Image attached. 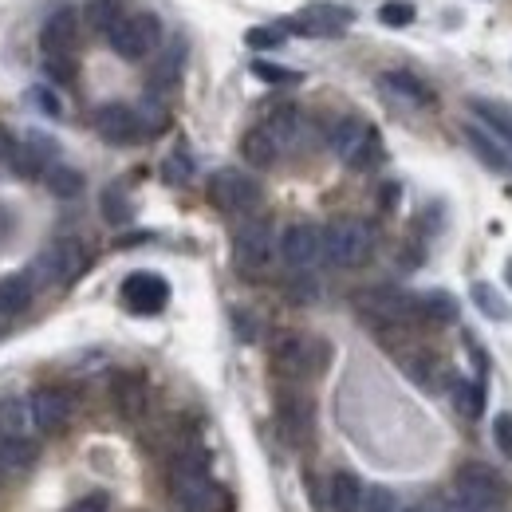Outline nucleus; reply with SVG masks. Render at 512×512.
I'll list each match as a JSON object with an SVG mask.
<instances>
[{"mask_svg": "<svg viewBox=\"0 0 512 512\" xmlns=\"http://www.w3.org/2000/svg\"><path fill=\"white\" fill-rule=\"evenodd\" d=\"M138 119H142L146 134H158V130L166 127V111H162L158 103H142V107H138Z\"/></svg>", "mask_w": 512, "mask_h": 512, "instance_id": "45", "label": "nucleus"}, {"mask_svg": "<svg viewBox=\"0 0 512 512\" xmlns=\"http://www.w3.org/2000/svg\"><path fill=\"white\" fill-rule=\"evenodd\" d=\"M449 390H453V406H457V414H461V418L477 422V418L485 414V383H469V379H457V383L449 386Z\"/></svg>", "mask_w": 512, "mask_h": 512, "instance_id": "30", "label": "nucleus"}, {"mask_svg": "<svg viewBox=\"0 0 512 512\" xmlns=\"http://www.w3.org/2000/svg\"><path fill=\"white\" fill-rule=\"evenodd\" d=\"M414 16H418L414 0H386L383 8H379V20H383L386 28H406V24H414Z\"/></svg>", "mask_w": 512, "mask_h": 512, "instance_id": "37", "label": "nucleus"}, {"mask_svg": "<svg viewBox=\"0 0 512 512\" xmlns=\"http://www.w3.org/2000/svg\"><path fill=\"white\" fill-rule=\"evenodd\" d=\"M28 402H32L36 430H44V434H60L67 422H71V398H67V390L48 386V390H36Z\"/></svg>", "mask_w": 512, "mask_h": 512, "instance_id": "19", "label": "nucleus"}, {"mask_svg": "<svg viewBox=\"0 0 512 512\" xmlns=\"http://www.w3.org/2000/svg\"><path fill=\"white\" fill-rule=\"evenodd\" d=\"M473 304L489 316V320H512V308L505 304V296L493 288V284H473Z\"/></svg>", "mask_w": 512, "mask_h": 512, "instance_id": "33", "label": "nucleus"}, {"mask_svg": "<svg viewBox=\"0 0 512 512\" xmlns=\"http://www.w3.org/2000/svg\"><path fill=\"white\" fill-rule=\"evenodd\" d=\"M67 512H111V497L107 493H87V497H79Z\"/></svg>", "mask_w": 512, "mask_h": 512, "instance_id": "46", "label": "nucleus"}, {"mask_svg": "<svg viewBox=\"0 0 512 512\" xmlns=\"http://www.w3.org/2000/svg\"><path fill=\"white\" fill-rule=\"evenodd\" d=\"M40 449L32 438H4L0 434V477H20L36 465Z\"/></svg>", "mask_w": 512, "mask_h": 512, "instance_id": "25", "label": "nucleus"}, {"mask_svg": "<svg viewBox=\"0 0 512 512\" xmlns=\"http://www.w3.org/2000/svg\"><path fill=\"white\" fill-rule=\"evenodd\" d=\"M44 75L56 83H71L75 79V56L71 52H44Z\"/></svg>", "mask_w": 512, "mask_h": 512, "instance_id": "38", "label": "nucleus"}, {"mask_svg": "<svg viewBox=\"0 0 512 512\" xmlns=\"http://www.w3.org/2000/svg\"><path fill=\"white\" fill-rule=\"evenodd\" d=\"M44 186L56 193V197H79V190H83V174L71 170V166H52V170L44 174Z\"/></svg>", "mask_w": 512, "mask_h": 512, "instance_id": "35", "label": "nucleus"}, {"mask_svg": "<svg viewBox=\"0 0 512 512\" xmlns=\"http://www.w3.org/2000/svg\"><path fill=\"white\" fill-rule=\"evenodd\" d=\"M363 497H367V485L355 473H347V469L331 473V481H327L331 512H363Z\"/></svg>", "mask_w": 512, "mask_h": 512, "instance_id": "23", "label": "nucleus"}, {"mask_svg": "<svg viewBox=\"0 0 512 512\" xmlns=\"http://www.w3.org/2000/svg\"><path fill=\"white\" fill-rule=\"evenodd\" d=\"M276 426L292 446H304L316 426V406L304 390H280L276 394Z\"/></svg>", "mask_w": 512, "mask_h": 512, "instance_id": "13", "label": "nucleus"}, {"mask_svg": "<svg viewBox=\"0 0 512 512\" xmlns=\"http://www.w3.org/2000/svg\"><path fill=\"white\" fill-rule=\"evenodd\" d=\"M418 312H422V320L426 323H453L457 320V300L438 288V292L418 296Z\"/></svg>", "mask_w": 512, "mask_h": 512, "instance_id": "31", "label": "nucleus"}, {"mask_svg": "<svg viewBox=\"0 0 512 512\" xmlns=\"http://www.w3.org/2000/svg\"><path fill=\"white\" fill-rule=\"evenodd\" d=\"M355 312L379 331H406V327L422 320L418 296H410L402 288H390V284H375V288L355 292Z\"/></svg>", "mask_w": 512, "mask_h": 512, "instance_id": "2", "label": "nucleus"}, {"mask_svg": "<svg viewBox=\"0 0 512 512\" xmlns=\"http://www.w3.org/2000/svg\"><path fill=\"white\" fill-rule=\"evenodd\" d=\"M398 512H442V505H434V501H418V505H406V509Z\"/></svg>", "mask_w": 512, "mask_h": 512, "instance_id": "51", "label": "nucleus"}, {"mask_svg": "<svg viewBox=\"0 0 512 512\" xmlns=\"http://www.w3.org/2000/svg\"><path fill=\"white\" fill-rule=\"evenodd\" d=\"M465 134V142H469V150L489 166V170H497V174H512V146L509 142H501L497 134H489V130L481 127V123H469V127H461Z\"/></svg>", "mask_w": 512, "mask_h": 512, "instance_id": "21", "label": "nucleus"}, {"mask_svg": "<svg viewBox=\"0 0 512 512\" xmlns=\"http://www.w3.org/2000/svg\"><path fill=\"white\" fill-rule=\"evenodd\" d=\"M182 56H186V48H182V44H174V48H170V52L158 60V67H154V87H158V91H166V87H174V83H178Z\"/></svg>", "mask_w": 512, "mask_h": 512, "instance_id": "36", "label": "nucleus"}, {"mask_svg": "<svg viewBox=\"0 0 512 512\" xmlns=\"http://www.w3.org/2000/svg\"><path fill=\"white\" fill-rule=\"evenodd\" d=\"M260 127L272 134V142L280 146V154H296V150H304V142L312 138V123H308L296 107H280V111H272Z\"/></svg>", "mask_w": 512, "mask_h": 512, "instance_id": "18", "label": "nucleus"}, {"mask_svg": "<svg viewBox=\"0 0 512 512\" xmlns=\"http://www.w3.org/2000/svg\"><path fill=\"white\" fill-rule=\"evenodd\" d=\"M12 146H16V142H12V134H8V130L0 127V162H8V154H12Z\"/></svg>", "mask_w": 512, "mask_h": 512, "instance_id": "49", "label": "nucleus"}, {"mask_svg": "<svg viewBox=\"0 0 512 512\" xmlns=\"http://www.w3.org/2000/svg\"><path fill=\"white\" fill-rule=\"evenodd\" d=\"M379 87H383L394 103L414 107V111H426V107L438 103L434 87H430L422 75H414V71H383V75H379Z\"/></svg>", "mask_w": 512, "mask_h": 512, "instance_id": "17", "label": "nucleus"}, {"mask_svg": "<svg viewBox=\"0 0 512 512\" xmlns=\"http://www.w3.org/2000/svg\"><path fill=\"white\" fill-rule=\"evenodd\" d=\"M95 130H99V138H107L115 146H130V142L146 138V127L130 103H103L95 111Z\"/></svg>", "mask_w": 512, "mask_h": 512, "instance_id": "16", "label": "nucleus"}, {"mask_svg": "<svg viewBox=\"0 0 512 512\" xmlns=\"http://www.w3.org/2000/svg\"><path fill=\"white\" fill-rule=\"evenodd\" d=\"M83 268H87V249H83V241H75V237H56L52 245H44V249L36 253L28 276H32L36 288H60V284H71Z\"/></svg>", "mask_w": 512, "mask_h": 512, "instance_id": "5", "label": "nucleus"}, {"mask_svg": "<svg viewBox=\"0 0 512 512\" xmlns=\"http://www.w3.org/2000/svg\"><path fill=\"white\" fill-rule=\"evenodd\" d=\"M493 442H497V449H501L505 457H512V414L509 410L497 414V422H493Z\"/></svg>", "mask_w": 512, "mask_h": 512, "instance_id": "44", "label": "nucleus"}, {"mask_svg": "<svg viewBox=\"0 0 512 512\" xmlns=\"http://www.w3.org/2000/svg\"><path fill=\"white\" fill-rule=\"evenodd\" d=\"M28 103H36V111H44L48 119H64V103H60V95L52 91V87H32L28 91Z\"/></svg>", "mask_w": 512, "mask_h": 512, "instance_id": "39", "label": "nucleus"}, {"mask_svg": "<svg viewBox=\"0 0 512 512\" xmlns=\"http://www.w3.org/2000/svg\"><path fill=\"white\" fill-rule=\"evenodd\" d=\"M280 256H284V264H288L292 272H312V268H320V260L327 256L323 253V229L312 225V221L288 225L284 237H280Z\"/></svg>", "mask_w": 512, "mask_h": 512, "instance_id": "11", "label": "nucleus"}, {"mask_svg": "<svg viewBox=\"0 0 512 512\" xmlns=\"http://www.w3.org/2000/svg\"><path fill=\"white\" fill-rule=\"evenodd\" d=\"M442 512H485V509H473V505H465L461 497H453V501H446V505H442Z\"/></svg>", "mask_w": 512, "mask_h": 512, "instance_id": "50", "label": "nucleus"}, {"mask_svg": "<svg viewBox=\"0 0 512 512\" xmlns=\"http://www.w3.org/2000/svg\"><path fill=\"white\" fill-rule=\"evenodd\" d=\"M272 260H276V237H272L268 221H245L233 233V264L245 276H260L272 268Z\"/></svg>", "mask_w": 512, "mask_h": 512, "instance_id": "9", "label": "nucleus"}, {"mask_svg": "<svg viewBox=\"0 0 512 512\" xmlns=\"http://www.w3.org/2000/svg\"><path fill=\"white\" fill-rule=\"evenodd\" d=\"M241 158H245L253 170H268V166H276L280 146L272 142V134L264 127H253V130H245V138H241Z\"/></svg>", "mask_w": 512, "mask_h": 512, "instance_id": "28", "label": "nucleus"}, {"mask_svg": "<svg viewBox=\"0 0 512 512\" xmlns=\"http://www.w3.org/2000/svg\"><path fill=\"white\" fill-rule=\"evenodd\" d=\"M170 300V284L158 272H130L123 280V304L134 316H158Z\"/></svg>", "mask_w": 512, "mask_h": 512, "instance_id": "14", "label": "nucleus"}, {"mask_svg": "<svg viewBox=\"0 0 512 512\" xmlns=\"http://www.w3.org/2000/svg\"><path fill=\"white\" fill-rule=\"evenodd\" d=\"M209 201L221 213H253L260 205V182L245 170H217L209 178Z\"/></svg>", "mask_w": 512, "mask_h": 512, "instance_id": "10", "label": "nucleus"}, {"mask_svg": "<svg viewBox=\"0 0 512 512\" xmlns=\"http://www.w3.org/2000/svg\"><path fill=\"white\" fill-rule=\"evenodd\" d=\"M245 44L256 52H268V48H280L284 44V32L280 28H249L245 32Z\"/></svg>", "mask_w": 512, "mask_h": 512, "instance_id": "41", "label": "nucleus"}, {"mask_svg": "<svg viewBox=\"0 0 512 512\" xmlns=\"http://www.w3.org/2000/svg\"><path fill=\"white\" fill-rule=\"evenodd\" d=\"M453 489H457V497L465 501V505H473V509H501L505 505V477L493 469V465H481V461H465V465H457V473H453Z\"/></svg>", "mask_w": 512, "mask_h": 512, "instance_id": "8", "label": "nucleus"}, {"mask_svg": "<svg viewBox=\"0 0 512 512\" xmlns=\"http://www.w3.org/2000/svg\"><path fill=\"white\" fill-rule=\"evenodd\" d=\"M331 359V347L316 335H300V331H284L272 343V367L284 379H316Z\"/></svg>", "mask_w": 512, "mask_h": 512, "instance_id": "3", "label": "nucleus"}, {"mask_svg": "<svg viewBox=\"0 0 512 512\" xmlns=\"http://www.w3.org/2000/svg\"><path fill=\"white\" fill-rule=\"evenodd\" d=\"M363 512H398V497L390 493V489H367V497H363Z\"/></svg>", "mask_w": 512, "mask_h": 512, "instance_id": "43", "label": "nucleus"}, {"mask_svg": "<svg viewBox=\"0 0 512 512\" xmlns=\"http://www.w3.org/2000/svg\"><path fill=\"white\" fill-rule=\"evenodd\" d=\"M162 174H166V182H170V186H182V182H190V174H193L190 154H186V150H174V154L166 158Z\"/></svg>", "mask_w": 512, "mask_h": 512, "instance_id": "40", "label": "nucleus"}, {"mask_svg": "<svg viewBox=\"0 0 512 512\" xmlns=\"http://www.w3.org/2000/svg\"><path fill=\"white\" fill-rule=\"evenodd\" d=\"M99 209H103V221L107 225H127L130 217H134V201L127 197L123 186H107L103 197H99Z\"/></svg>", "mask_w": 512, "mask_h": 512, "instance_id": "32", "label": "nucleus"}, {"mask_svg": "<svg viewBox=\"0 0 512 512\" xmlns=\"http://www.w3.org/2000/svg\"><path fill=\"white\" fill-rule=\"evenodd\" d=\"M233 320H237V331H241V339H256L253 316H245V312H233Z\"/></svg>", "mask_w": 512, "mask_h": 512, "instance_id": "48", "label": "nucleus"}, {"mask_svg": "<svg viewBox=\"0 0 512 512\" xmlns=\"http://www.w3.org/2000/svg\"><path fill=\"white\" fill-rule=\"evenodd\" d=\"M327 146H331V154H335L339 162H347L351 170H371V166L383 158L379 130L367 127V123L355 119V115H347V119H339V123L331 127Z\"/></svg>", "mask_w": 512, "mask_h": 512, "instance_id": "6", "label": "nucleus"}, {"mask_svg": "<svg viewBox=\"0 0 512 512\" xmlns=\"http://www.w3.org/2000/svg\"><path fill=\"white\" fill-rule=\"evenodd\" d=\"M323 253L335 268H363L375 253V229L363 217H339L323 229Z\"/></svg>", "mask_w": 512, "mask_h": 512, "instance_id": "4", "label": "nucleus"}, {"mask_svg": "<svg viewBox=\"0 0 512 512\" xmlns=\"http://www.w3.org/2000/svg\"><path fill=\"white\" fill-rule=\"evenodd\" d=\"M111 398H115V410L127 418V422H138L150 406V386L138 371H119L111 379Z\"/></svg>", "mask_w": 512, "mask_h": 512, "instance_id": "20", "label": "nucleus"}, {"mask_svg": "<svg viewBox=\"0 0 512 512\" xmlns=\"http://www.w3.org/2000/svg\"><path fill=\"white\" fill-rule=\"evenodd\" d=\"M288 300H296V304H312V300H316V284H312L308 276H296V280L288 284Z\"/></svg>", "mask_w": 512, "mask_h": 512, "instance_id": "47", "label": "nucleus"}, {"mask_svg": "<svg viewBox=\"0 0 512 512\" xmlns=\"http://www.w3.org/2000/svg\"><path fill=\"white\" fill-rule=\"evenodd\" d=\"M170 485V501L178 512H221L225 509V493L213 485L209 469H205V453L201 449H182L166 473Z\"/></svg>", "mask_w": 512, "mask_h": 512, "instance_id": "1", "label": "nucleus"}, {"mask_svg": "<svg viewBox=\"0 0 512 512\" xmlns=\"http://www.w3.org/2000/svg\"><path fill=\"white\" fill-rule=\"evenodd\" d=\"M123 16H127V12H123L119 0H91V4H87V20H91V28L103 32V36H107Z\"/></svg>", "mask_w": 512, "mask_h": 512, "instance_id": "34", "label": "nucleus"}, {"mask_svg": "<svg viewBox=\"0 0 512 512\" xmlns=\"http://www.w3.org/2000/svg\"><path fill=\"white\" fill-rule=\"evenodd\" d=\"M79 40V12L75 8H56L48 12L44 28H40V44L44 52H71Z\"/></svg>", "mask_w": 512, "mask_h": 512, "instance_id": "22", "label": "nucleus"}, {"mask_svg": "<svg viewBox=\"0 0 512 512\" xmlns=\"http://www.w3.org/2000/svg\"><path fill=\"white\" fill-rule=\"evenodd\" d=\"M56 154H60L56 138H48V134H28L24 142L12 146L8 166H12L20 178H44V174L56 166Z\"/></svg>", "mask_w": 512, "mask_h": 512, "instance_id": "15", "label": "nucleus"}, {"mask_svg": "<svg viewBox=\"0 0 512 512\" xmlns=\"http://www.w3.org/2000/svg\"><path fill=\"white\" fill-rule=\"evenodd\" d=\"M107 40H111V52H115L119 60L138 64V60H146V56L162 44V20H158L154 12H127V16L107 32Z\"/></svg>", "mask_w": 512, "mask_h": 512, "instance_id": "7", "label": "nucleus"}, {"mask_svg": "<svg viewBox=\"0 0 512 512\" xmlns=\"http://www.w3.org/2000/svg\"><path fill=\"white\" fill-rule=\"evenodd\" d=\"M32 426H36L32 402H24V398H4L0 402V434L4 438H28Z\"/></svg>", "mask_w": 512, "mask_h": 512, "instance_id": "29", "label": "nucleus"}, {"mask_svg": "<svg viewBox=\"0 0 512 512\" xmlns=\"http://www.w3.org/2000/svg\"><path fill=\"white\" fill-rule=\"evenodd\" d=\"M398 363H402L406 379H410V383H418L422 390H438V386L446 383V375H442V363H438L430 351H410V355H402Z\"/></svg>", "mask_w": 512, "mask_h": 512, "instance_id": "27", "label": "nucleus"}, {"mask_svg": "<svg viewBox=\"0 0 512 512\" xmlns=\"http://www.w3.org/2000/svg\"><path fill=\"white\" fill-rule=\"evenodd\" d=\"M351 24H355V12L343 8V4H308L292 20H284L280 32H296V36H339Z\"/></svg>", "mask_w": 512, "mask_h": 512, "instance_id": "12", "label": "nucleus"}, {"mask_svg": "<svg viewBox=\"0 0 512 512\" xmlns=\"http://www.w3.org/2000/svg\"><path fill=\"white\" fill-rule=\"evenodd\" d=\"M469 111L477 115V123L497 134L501 142L512 146V107L509 103H497V99H469Z\"/></svg>", "mask_w": 512, "mask_h": 512, "instance_id": "26", "label": "nucleus"}, {"mask_svg": "<svg viewBox=\"0 0 512 512\" xmlns=\"http://www.w3.org/2000/svg\"><path fill=\"white\" fill-rule=\"evenodd\" d=\"M253 75H256V79H264V83H296V79H300V71H292V67L264 64V60H256V64H253Z\"/></svg>", "mask_w": 512, "mask_h": 512, "instance_id": "42", "label": "nucleus"}, {"mask_svg": "<svg viewBox=\"0 0 512 512\" xmlns=\"http://www.w3.org/2000/svg\"><path fill=\"white\" fill-rule=\"evenodd\" d=\"M32 296H36V284H32L28 272H12V276H4V280H0V320H16V316H24L28 304H32Z\"/></svg>", "mask_w": 512, "mask_h": 512, "instance_id": "24", "label": "nucleus"}]
</instances>
